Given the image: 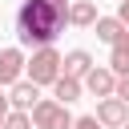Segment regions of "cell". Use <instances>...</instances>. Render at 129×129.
Wrapping results in <instances>:
<instances>
[{"label": "cell", "instance_id": "5bb4252c", "mask_svg": "<svg viewBox=\"0 0 129 129\" xmlns=\"http://www.w3.org/2000/svg\"><path fill=\"white\" fill-rule=\"evenodd\" d=\"M113 97H121V101L129 105V73H121V77H117V85H113Z\"/></svg>", "mask_w": 129, "mask_h": 129}, {"label": "cell", "instance_id": "ac0fdd59", "mask_svg": "<svg viewBox=\"0 0 129 129\" xmlns=\"http://www.w3.org/2000/svg\"><path fill=\"white\" fill-rule=\"evenodd\" d=\"M8 109H12V105H8V97L0 93V125H4V117H8Z\"/></svg>", "mask_w": 129, "mask_h": 129}, {"label": "cell", "instance_id": "8992f818", "mask_svg": "<svg viewBox=\"0 0 129 129\" xmlns=\"http://www.w3.org/2000/svg\"><path fill=\"white\" fill-rule=\"evenodd\" d=\"M36 97H40V85H32L28 77H20V81L8 85V105H12V109H32Z\"/></svg>", "mask_w": 129, "mask_h": 129}, {"label": "cell", "instance_id": "2e32d148", "mask_svg": "<svg viewBox=\"0 0 129 129\" xmlns=\"http://www.w3.org/2000/svg\"><path fill=\"white\" fill-rule=\"evenodd\" d=\"M73 129H101L97 117H73Z\"/></svg>", "mask_w": 129, "mask_h": 129}, {"label": "cell", "instance_id": "d6986e66", "mask_svg": "<svg viewBox=\"0 0 129 129\" xmlns=\"http://www.w3.org/2000/svg\"><path fill=\"white\" fill-rule=\"evenodd\" d=\"M121 129H129V121H125V125H121Z\"/></svg>", "mask_w": 129, "mask_h": 129}, {"label": "cell", "instance_id": "30bf717a", "mask_svg": "<svg viewBox=\"0 0 129 129\" xmlns=\"http://www.w3.org/2000/svg\"><path fill=\"white\" fill-rule=\"evenodd\" d=\"M52 93H56V101H60V105H73V101H81V93H85V89H81V81H77V77H64V73H60V77L52 81Z\"/></svg>", "mask_w": 129, "mask_h": 129}, {"label": "cell", "instance_id": "9c48e42d", "mask_svg": "<svg viewBox=\"0 0 129 129\" xmlns=\"http://www.w3.org/2000/svg\"><path fill=\"white\" fill-rule=\"evenodd\" d=\"M89 28H97V40H105V44H113V40L125 36V24H121L117 16H97Z\"/></svg>", "mask_w": 129, "mask_h": 129}, {"label": "cell", "instance_id": "5b68a950", "mask_svg": "<svg viewBox=\"0 0 129 129\" xmlns=\"http://www.w3.org/2000/svg\"><path fill=\"white\" fill-rule=\"evenodd\" d=\"M64 105L56 101V97H36V105L28 109V121H32V129H52V121H56V113H60Z\"/></svg>", "mask_w": 129, "mask_h": 129}, {"label": "cell", "instance_id": "277c9868", "mask_svg": "<svg viewBox=\"0 0 129 129\" xmlns=\"http://www.w3.org/2000/svg\"><path fill=\"white\" fill-rule=\"evenodd\" d=\"M113 85H117V73L113 69H101V64H93L81 77V89H89L93 97H113Z\"/></svg>", "mask_w": 129, "mask_h": 129}, {"label": "cell", "instance_id": "8fae6325", "mask_svg": "<svg viewBox=\"0 0 129 129\" xmlns=\"http://www.w3.org/2000/svg\"><path fill=\"white\" fill-rule=\"evenodd\" d=\"M93 20H97V4H93V0H73V4H69V24L89 28Z\"/></svg>", "mask_w": 129, "mask_h": 129}, {"label": "cell", "instance_id": "6da1fadb", "mask_svg": "<svg viewBox=\"0 0 129 129\" xmlns=\"http://www.w3.org/2000/svg\"><path fill=\"white\" fill-rule=\"evenodd\" d=\"M69 24V0H24L16 8V40L24 48H44Z\"/></svg>", "mask_w": 129, "mask_h": 129}, {"label": "cell", "instance_id": "ba28073f", "mask_svg": "<svg viewBox=\"0 0 129 129\" xmlns=\"http://www.w3.org/2000/svg\"><path fill=\"white\" fill-rule=\"evenodd\" d=\"M89 69H93V56H89L85 48H73V52L60 56V73H64V77H77V81H81Z\"/></svg>", "mask_w": 129, "mask_h": 129}, {"label": "cell", "instance_id": "e0dca14e", "mask_svg": "<svg viewBox=\"0 0 129 129\" xmlns=\"http://www.w3.org/2000/svg\"><path fill=\"white\" fill-rule=\"evenodd\" d=\"M117 20L129 28V0H117Z\"/></svg>", "mask_w": 129, "mask_h": 129}, {"label": "cell", "instance_id": "3957f363", "mask_svg": "<svg viewBox=\"0 0 129 129\" xmlns=\"http://www.w3.org/2000/svg\"><path fill=\"white\" fill-rule=\"evenodd\" d=\"M97 125H105V129H121L125 121H129V105L121 101V97H101V105H97Z\"/></svg>", "mask_w": 129, "mask_h": 129}, {"label": "cell", "instance_id": "4fadbf2b", "mask_svg": "<svg viewBox=\"0 0 129 129\" xmlns=\"http://www.w3.org/2000/svg\"><path fill=\"white\" fill-rule=\"evenodd\" d=\"M0 129H32L28 109H8V117H4V125H0Z\"/></svg>", "mask_w": 129, "mask_h": 129}, {"label": "cell", "instance_id": "52a82bcc", "mask_svg": "<svg viewBox=\"0 0 129 129\" xmlns=\"http://www.w3.org/2000/svg\"><path fill=\"white\" fill-rule=\"evenodd\" d=\"M20 77H24V52L20 48H0V85L8 89Z\"/></svg>", "mask_w": 129, "mask_h": 129}, {"label": "cell", "instance_id": "7a4b0ae2", "mask_svg": "<svg viewBox=\"0 0 129 129\" xmlns=\"http://www.w3.org/2000/svg\"><path fill=\"white\" fill-rule=\"evenodd\" d=\"M24 73H28V81H32V85H52V81L60 77V52H56L52 44L32 48V56L24 60Z\"/></svg>", "mask_w": 129, "mask_h": 129}, {"label": "cell", "instance_id": "7c38bea8", "mask_svg": "<svg viewBox=\"0 0 129 129\" xmlns=\"http://www.w3.org/2000/svg\"><path fill=\"white\" fill-rule=\"evenodd\" d=\"M109 48H113V52H109V69H113L117 77H121V73H129V28H125V36H121V40H113Z\"/></svg>", "mask_w": 129, "mask_h": 129}, {"label": "cell", "instance_id": "9a60e30c", "mask_svg": "<svg viewBox=\"0 0 129 129\" xmlns=\"http://www.w3.org/2000/svg\"><path fill=\"white\" fill-rule=\"evenodd\" d=\"M52 129H73V113H69V109H60V113H56V121H52Z\"/></svg>", "mask_w": 129, "mask_h": 129}]
</instances>
